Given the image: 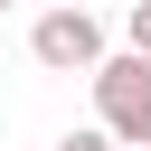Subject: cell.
<instances>
[{"mask_svg": "<svg viewBox=\"0 0 151 151\" xmlns=\"http://www.w3.org/2000/svg\"><path fill=\"white\" fill-rule=\"evenodd\" d=\"M57 151H123V142H113V132H104V123H94V132H66V142H57Z\"/></svg>", "mask_w": 151, "mask_h": 151, "instance_id": "277c9868", "label": "cell"}, {"mask_svg": "<svg viewBox=\"0 0 151 151\" xmlns=\"http://www.w3.org/2000/svg\"><path fill=\"white\" fill-rule=\"evenodd\" d=\"M0 9H9V0H0Z\"/></svg>", "mask_w": 151, "mask_h": 151, "instance_id": "8992f818", "label": "cell"}, {"mask_svg": "<svg viewBox=\"0 0 151 151\" xmlns=\"http://www.w3.org/2000/svg\"><path fill=\"white\" fill-rule=\"evenodd\" d=\"M132 151H151V142H132Z\"/></svg>", "mask_w": 151, "mask_h": 151, "instance_id": "5b68a950", "label": "cell"}, {"mask_svg": "<svg viewBox=\"0 0 151 151\" xmlns=\"http://www.w3.org/2000/svg\"><path fill=\"white\" fill-rule=\"evenodd\" d=\"M94 113H104V132L132 151V142H151V57H94Z\"/></svg>", "mask_w": 151, "mask_h": 151, "instance_id": "6da1fadb", "label": "cell"}, {"mask_svg": "<svg viewBox=\"0 0 151 151\" xmlns=\"http://www.w3.org/2000/svg\"><path fill=\"white\" fill-rule=\"evenodd\" d=\"M28 57H38L47 76H94V57H104L94 9H85V0H47V9H38V28H28Z\"/></svg>", "mask_w": 151, "mask_h": 151, "instance_id": "7a4b0ae2", "label": "cell"}, {"mask_svg": "<svg viewBox=\"0 0 151 151\" xmlns=\"http://www.w3.org/2000/svg\"><path fill=\"white\" fill-rule=\"evenodd\" d=\"M123 38H132V57H151V0H132V19H123Z\"/></svg>", "mask_w": 151, "mask_h": 151, "instance_id": "3957f363", "label": "cell"}]
</instances>
